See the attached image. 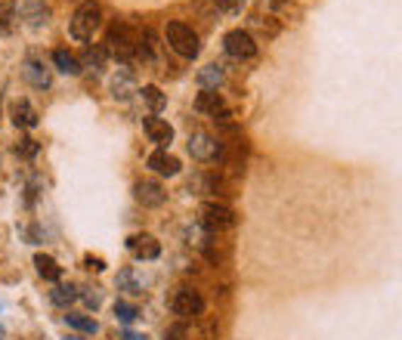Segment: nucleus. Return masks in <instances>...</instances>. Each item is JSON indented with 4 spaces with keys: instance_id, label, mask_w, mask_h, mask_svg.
I'll use <instances>...</instances> for the list:
<instances>
[{
    "instance_id": "2f4dec72",
    "label": "nucleus",
    "mask_w": 402,
    "mask_h": 340,
    "mask_svg": "<svg viewBox=\"0 0 402 340\" xmlns=\"http://www.w3.org/2000/svg\"><path fill=\"white\" fill-rule=\"evenodd\" d=\"M65 340H84V337H65Z\"/></svg>"
},
{
    "instance_id": "9d476101",
    "label": "nucleus",
    "mask_w": 402,
    "mask_h": 340,
    "mask_svg": "<svg viewBox=\"0 0 402 340\" xmlns=\"http://www.w3.org/2000/svg\"><path fill=\"white\" fill-rule=\"evenodd\" d=\"M143 130H145V136H149L158 149H167L170 142H174V127H170L164 118H158V115L143 118Z\"/></svg>"
},
{
    "instance_id": "7c9ffc66",
    "label": "nucleus",
    "mask_w": 402,
    "mask_h": 340,
    "mask_svg": "<svg viewBox=\"0 0 402 340\" xmlns=\"http://www.w3.org/2000/svg\"><path fill=\"white\" fill-rule=\"evenodd\" d=\"M121 340H149V337H145V334H140V331H130V328H127L124 334H121Z\"/></svg>"
},
{
    "instance_id": "393cba45",
    "label": "nucleus",
    "mask_w": 402,
    "mask_h": 340,
    "mask_svg": "<svg viewBox=\"0 0 402 340\" xmlns=\"http://www.w3.org/2000/svg\"><path fill=\"white\" fill-rule=\"evenodd\" d=\"M115 319L121 322V325H130V322L140 319V310H136L133 303H127V300H118L115 303Z\"/></svg>"
},
{
    "instance_id": "6ab92c4d",
    "label": "nucleus",
    "mask_w": 402,
    "mask_h": 340,
    "mask_svg": "<svg viewBox=\"0 0 402 340\" xmlns=\"http://www.w3.org/2000/svg\"><path fill=\"white\" fill-rule=\"evenodd\" d=\"M136 93H140V99L145 102V108H149L152 115H161V112H164L167 96H164V93H161L158 87H152V84H149V87H143V90H136Z\"/></svg>"
},
{
    "instance_id": "7ed1b4c3",
    "label": "nucleus",
    "mask_w": 402,
    "mask_h": 340,
    "mask_svg": "<svg viewBox=\"0 0 402 340\" xmlns=\"http://www.w3.org/2000/svg\"><path fill=\"white\" fill-rule=\"evenodd\" d=\"M167 44L174 53H179L183 59H195L201 53V40L186 22H167V31H164Z\"/></svg>"
},
{
    "instance_id": "423d86ee",
    "label": "nucleus",
    "mask_w": 402,
    "mask_h": 340,
    "mask_svg": "<svg viewBox=\"0 0 402 340\" xmlns=\"http://www.w3.org/2000/svg\"><path fill=\"white\" fill-rule=\"evenodd\" d=\"M223 50H226L229 59H235V62H251V59L257 56V40H254L251 31L235 28L223 38Z\"/></svg>"
},
{
    "instance_id": "20e7f679",
    "label": "nucleus",
    "mask_w": 402,
    "mask_h": 340,
    "mask_svg": "<svg viewBox=\"0 0 402 340\" xmlns=\"http://www.w3.org/2000/svg\"><path fill=\"white\" fill-rule=\"evenodd\" d=\"M238 223V217H235V210L233 208H226V204H220V201H208V204H201V214H199V226H204L208 232H226V229H233Z\"/></svg>"
},
{
    "instance_id": "9b49d317",
    "label": "nucleus",
    "mask_w": 402,
    "mask_h": 340,
    "mask_svg": "<svg viewBox=\"0 0 402 340\" xmlns=\"http://www.w3.org/2000/svg\"><path fill=\"white\" fill-rule=\"evenodd\" d=\"M136 90H140V87H136L133 68H130V65H121V68H118V72L112 74V96L124 102V99H130Z\"/></svg>"
},
{
    "instance_id": "1a4fd4ad",
    "label": "nucleus",
    "mask_w": 402,
    "mask_h": 340,
    "mask_svg": "<svg viewBox=\"0 0 402 340\" xmlns=\"http://www.w3.org/2000/svg\"><path fill=\"white\" fill-rule=\"evenodd\" d=\"M133 198L143 204V208H161L167 201V192L164 186L155 183V180H140L133 186Z\"/></svg>"
},
{
    "instance_id": "2eb2a0df",
    "label": "nucleus",
    "mask_w": 402,
    "mask_h": 340,
    "mask_svg": "<svg viewBox=\"0 0 402 340\" xmlns=\"http://www.w3.org/2000/svg\"><path fill=\"white\" fill-rule=\"evenodd\" d=\"M22 16L28 19L31 28H44V25L50 22V6L44 4V0H25V4H22Z\"/></svg>"
},
{
    "instance_id": "cd10ccee",
    "label": "nucleus",
    "mask_w": 402,
    "mask_h": 340,
    "mask_svg": "<svg viewBox=\"0 0 402 340\" xmlns=\"http://www.w3.org/2000/svg\"><path fill=\"white\" fill-rule=\"evenodd\" d=\"M78 297H84V303H87L90 310H96V306L102 303V294H99V288H87V294H78Z\"/></svg>"
},
{
    "instance_id": "dca6fc26",
    "label": "nucleus",
    "mask_w": 402,
    "mask_h": 340,
    "mask_svg": "<svg viewBox=\"0 0 402 340\" xmlns=\"http://www.w3.org/2000/svg\"><path fill=\"white\" fill-rule=\"evenodd\" d=\"M195 108H199L201 115H208V118H217L226 108V102H223V96H220L217 90H201L199 99H195Z\"/></svg>"
},
{
    "instance_id": "f03ea898",
    "label": "nucleus",
    "mask_w": 402,
    "mask_h": 340,
    "mask_svg": "<svg viewBox=\"0 0 402 340\" xmlns=\"http://www.w3.org/2000/svg\"><path fill=\"white\" fill-rule=\"evenodd\" d=\"M99 25H102V6L96 0H84L78 10H74L72 22H68V31H72L74 40H93Z\"/></svg>"
},
{
    "instance_id": "f3484780",
    "label": "nucleus",
    "mask_w": 402,
    "mask_h": 340,
    "mask_svg": "<svg viewBox=\"0 0 402 340\" xmlns=\"http://www.w3.org/2000/svg\"><path fill=\"white\" fill-rule=\"evenodd\" d=\"M34 266H38V276L40 278H47V282H53V285H59V278H62V266L50 257V254H38L34 257Z\"/></svg>"
},
{
    "instance_id": "6e6552de",
    "label": "nucleus",
    "mask_w": 402,
    "mask_h": 340,
    "mask_svg": "<svg viewBox=\"0 0 402 340\" xmlns=\"http://www.w3.org/2000/svg\"><path fill=\"white\" fill-rule=\"evenodd\" d=\"M127 251H130L136 260H158L161 242L155 235H149V232H136V235L127 238Z\"/></svg>"
},
{
    "instance_id": "0eeeda50",
    "label": "nucleus",
    "mask_w": 402,
    "mask_h": 340,
    "mask_svg": "<svg viewBox=\"0 0 402 340\" xmlns=\"http://www.w3.org/2000/svg\"><path fill=\"white\" fill-rule=\"evenodd\" d=\"M189 155L195 161H201V164H208V161H220L223 158V142H220L217 136H211V133H192L189 136Z\"/></svg>"
},
{
    "instance_id": "ddd939ff",
    "label": "nucleus",
    "mask_w": 402,
    "mask_h": 340,
    "mask_svg": "<svg viewBox=\"0 0 402 340\" xmlns=\"http://www.w3.org/2000/svg\"><path fill=\"white\" fill-rule=\"evenodd\" d=\"M22 74H25V81H28L31 87H38V90H47V87H50V81H53V78H50V68L40 62L38 56H28V59H25Z\"/></svg>"
},
{
    "instance_id": "a211bd4d",
    "label": "nucleus",
    "mask_w": 402,
    "mask_h": 340,
    "mask_svg": "<svg viewBox=\"0 0 402 340\" xmlns=\"http://www.w3.org/2000/svg\"><path fill=\"white\" fill-rule=\"evenodd\" d=\"M106 59H108V53H106V47L102 44H93V47H87L84 50V59H81V68H90L93 74H99L102 68H106Z\"/></svg>"
},
{
    "instance_id": "aec40b11",
    "label": "nucleus",
    "mask_w": 402,
    "mask_h": 340,
    "mask_svg": "<svg viewBox=\"0 0 402 340\" xmlns=\"http://www.w3.org/2000/svg\"><path fill=\"white\" fill-rule=\"evenodd\" d=\"M220 84H223V68H220L217 62L204 65L201 72H199V87L201 90H217Z\"/></svg>"
},
{
    "instance_id": "bb28decb",
    "label": "nucleus",
    "mask_w": 402,
    "mask_h": 340,
    "mask_svg": "<svg viewBox=\"0 0 402 340\" xmlns=\"http://www.w3.org/2000/svg\"><path fill=\"white\" fill-rule=\"evenodd\" d=\"M213 6H217L220 13H226V16H238L245 10V0H213Z\"/></svg>"
},
{
    "instance_id": "c756f323",
    "label": "nucleus",
    "mask_w": 402,
    "mask_h": 340,
    "mask_svg": "<svg viewBox=\"0 0 402 340\" xmlns=\"http://www.w3.org/2000/svg\"><path fill=\"white\" fill-rule=\"evenodd\" d=\"M84 263H87V269H93V272H102V269H106V263H102L99 257H87Z\"/></svg>"
},
{
    "instance_id": "c85d7f7f",
    "label": "nucleus",
    "mask_w": 402,
    "mask_h": 340,
    "mask_svg": "<svg viewBox=\"0 0 402 340\" xmlns=\"http://www.w3.org/2000/svg\"><path fill=\"white\" fill-rule=\"evenodd\" d=\"M13 16H16V10H13V6H6L4 16H0V34L10 31V19H13Z\"/></svg>"
},
{
    "instance_id": "4be33fe9",
    "label": "nucleus",
    "mask_w": 402,
    "mask_h": 340,
    "mask_svg": "<svg viewBox=\"0 0 402 340\" xmlns=\"http://www.w3.org/2000/svg\"><path fill=\"white\" fill-rule=\"evenodd\" d=\"M65 322H68V328L81 331V334H96V331H99L96 319L84 316V312H68V316H65Z\"/></svg>"
},
{
    "instance_id": "a878e982",
    "label": "nucleus",
    "mask_w": 402,
    "mask_h": 340,
    "mask_svg": "<svg viewBox=\"0 0 402 340\" xmlns=\"http://www.w3.org/2000/svg\"><path fill=\"white\" fill-rule=\"evenodd\" d=\"M38 152H40V146L31 140V136H25V140L16 142V155H19V158H34Z\"/></svg>"
},
{
    "instance_id": "b1692460",
    "label": "nucleus",
    "mask_w": 402,
    "mask_h": 340,
    "mask_svg": "<svg viewBox=\"0 0 402 340\" xmlns=\"http://www.w3.org/2000/svg\"><path fill=\"white\" fill-rule=\"evenodd\" d=\"M50 300H53L56 306H68L78 300V288L74 285H56L53 291H50Z\"/></svg>"
},
{
    "instance_id": "f257e3e1",
    "label": "nucleus",
    "mask_w": 402,
    "mask_h": 340,
    "mask_svg": "<svg viewBox=\"0 0 402 340\" xmlns=\"http://www.w3.org/2000/svg\"><path fill=\"white\" fill-rule=\"evenodd\" d=\"M136 38H140V34H136L127 22H115L112 28H108L106 44L102 47H106V53L115 56L121 65H130L136 59Z\"/></svg>"
},
{
    "instance_id": "f8f14e48",
    "label": "nucleus",
    "mask_w": 402,
    "mask_h": 340,
    "mask_svg": "<svg viewBox=\"0 0 402 340\" xmlns=\"http://www.w3.org/2000/svg\"><path fill=\"white\" fill-rule=\"evenodd\" d=\"M145 164H149V170H155L158 176H177L179 174V158L177 155H170L167 149H158V152H152L149 158H145Z\"/></svg>"
},
{
    "instance_id": "4468645a",
    "label": "nucleus",
    "mask_w": 402,
    "mask_h": 340,
    "mask_svg": "<svg viewBox=\"0 0 402 340\" xmlns=\"http://www.w3.org/2000/svg\"><path fill=\"white\" fill-rule=\"evenodd\" d=\"M38 108L31 106L28 99H16L13 102V124L16 127H22V130H34V127H38Z\"/></svg>"
},
{
    "instance_id": "39448f33",
    "label": "nucleus",
    "mask_w": 402,
    "mask_h": 340,
    "mask_svg": "<svg viewBox=\"0 0 402 340\" xmlns=\"http://www.w3.org/2000/svg\"><path fill=\"white\" fill-rule=\"evenodd\" d=\"M170 312H174L177 319H183V322H192V319H199L201 312H204V297L195 291V288H177L174 294H170Z\"/></svg>"
},
{
    "instance_id": "5701e85b",
    "label": "nucleus",
    "mask_w": 402,
    "mask_h": 340,
    "mask_svg": "<svg viewBox=\"0 0 402 340\" xmlns=\"http://www.w3.org/2000/svg\"><path fill=\"white\" fill-rule=\"evenodd\" d=\"M118 291H124V294H143V285H140V278H136V272L130 266L118 272Z\"/></svg>"
},
{
    "instance_id": "412c9836",
    "label": "nucleus",
    "mask_w": 402,
    "mask_h": 340,
    "mask_svg": "<svg viewBox=\"0 0 402 340\" xmlns=\"http://www.w3.org/2000/svg\"><path fill=\"white\" fill-rule=\"evenodd\" d=\"M53 65L62 74H81V59L72 56L68 50H56V53H53Z\"/></svg>"
}]
</instances>
